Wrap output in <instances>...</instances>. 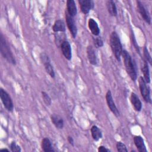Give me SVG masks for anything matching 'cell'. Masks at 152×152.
Listing matches in <instances>:
<instances>
[{
    "label": "cell",
    "instance_id": "obj_1",
    "mask_svg": "<svg viewBox=\"0 0 152 152\" xmlns=\"http://www.w3.org/2000/svg\"><path fill=\"white\" fill-rule=\"evenodd\" d=\"M121 55L123 57L124 63L128 75L132 81H135L137 79V72L136 65L134 62V61L129 53L126 50H122Z\"/></svg>",
    "mask_w": 152,
    "mask_h": 152
},
{
    "label": "cell",
    "instance_id": "obj_2",
    "mask_svg": "<svg viewBox=\"0 0 152 152\" xmlns=\"http://www.w3.org/2000/svg\"><path fill=\"white\" fill-rule=\"evenodd\" d=\"M110 45L112 52L118 61H121V56L122 52V46L117 33L112 31L110 36Z\"/></svg>",
    "mask_w": 152,
    "mask_h": 152
},
{
    "label": "cell",
    "instance_id": "obj_3",
    "mask_svg": "<svg viewBox=\"0 0 152 152\" xmlns=\"http://www.w3.org/2000/svg\"><path fill=\"white\" fill-rule=\"evenodd\" d=\"M0 49L1 53L4 58L12 65L16 64V61L12 51L2 33L0 34Z\"/></svg>",
    "mask_w": 152,
    "mask_h": 152
},
{
    "label": "cell",
    "instance_id": "obj_4",
    "mask_svg": "<svg viewBox=\"0 0 152 152\" xmlns=\"http://www.w3.org/2000/svg\"><path fill=\"white\" fill-rule=\"evenodd\" d=\"M139 88L141 94L143 97L144 100L149 103H151V97H150V89L147 86V83H145L144 78L142 77H140L139 78Z\"/></svg>",
    "mask_w": 152,
    "mask_h": 152
},
{
    "label": "cell",
    "instance_id": "obj_5",
    "mask_svg": "<svg viewBox=\"0 0 152 152\" xmlns=\"http://www.w3.org/2000/svg\"><path fill=\"white\" fill-rule=\"evenodd\" d=\"M0 97L5 108L8 112H12L14 106L12 99L9 94L2 88H0Z\"/></svg>",
    "mask_w": 152,
    "mask_h": 152
},
{
    "label": "cell",
    "instance_id": "obj_6",
    "mask_svg": "<svg viewBox=\"0 0 152 152\" xmlns=\"http://www.w3.org/2000/svg\"><path fill=\"white\" fill-rule=\"evenodd\" d=\"M65 19H66V23L68 28L72 36L73 37V38L75 39L77 34V28L74 17L71 16L67 12H66Z\"/></svg>",
    "mask_w": 152,
    "mask_h": 152
},
{
    "label": "cell",
    "instance_id": "obj_7",
    "mask_svg": "<svg viewBox=\"0 0 152 152\" xmlns=\"http://www.w3.org/2000/svg\"><path fill=\"white\" fill-rule=\"evenodd\" d=\"M106 100L107 104L109 108L110 109V110H111V112L116 117H119V112L113 102V99L112 93H111V91L110 90H109L106 94Z\"/></svg>",
    "mask_w": 152,
    "mask_h": 152
},
{
    "label": "cell",
    "instance_id": "obj_8",
    "mask_svg": "<svg viewBox=\"0 0 152 152\" xmlns=\"http://www.w3.org/2000/svg\"><path fill=\"white\" fill-rule=\"evenodd\" d=\"M78 3L81 12L84 14H88L91 10L94 8V3L92 0H79Z\"/></svg>",
    "mask_w": 152,
    "mask_h": 152
},
{
    "label": "cell",
    "instance_id": "obj_9",
    "mask_svg": "<svg viewBox=\"0 0 152 152\" xmlns=\"http://www.w3.org/2000/svg\"><path fill=\"white\" fill-rule=\"evenodd\" d=\"M137 8L138 10L142 17V19L148 24H151V18L150 16L149 13L147 11L146 8L144 6L143 4L140 1H137Z\"/></svg>",
    "mask_w": 152,
    "mask_h": 152
},
{
    "label": "cell",
    "instance_id": "obj_10",
    "mask_svg": "<svg viewBox=\"0 0 152 152\" xmlns=\"http://www.w3.org/2000/svg\"><path fill=\"white\" fill-rule=\"evenodd\" d=\"M61 49L65 58L70 61L72 58V50L70 43L67 40H63L61 43Z\"/></svg>",
    "mask_w": 152,
    "mask_h": 152
},
{
    "label": "cell",
    "instance_id": "obj_11",
    "mask_svg": "<svg viewBox=\"0 0 152 152\" xmlns=\"http://www.w3.org/2000/svg\"><path fill=\"white\" fill-rule=\"evenodd\" d=\"M87 58L90 64L93 65H96L97 64V56L96 54V52L93 46L89 45L87 48Z\"/></svg>",
    "mask_w": 152,
    "mask_h": 152
},
{
    "label": "cell",
    "instance_id": "obj_12",
    "mask_svg": "<svg viewBox=\"0 0 152 152\" xmlns=\"http://www.w3.org/2000/svg\"><path fill=\"white\" fill-rule=\"evenodd\" d=\"M134 144L139 152H147V150L145 147L144 139L140 135L135 136L134 138Z\"/></svg>",
    "mask_w": 152,
    "mask_h": 152
},
{
    "label": "cell",
    "instance_id": "obj_13",
    "mask_svg": "<svg viewBox=\"0 0 152 152\" xmlns=\"http://www.w3.org/2000/svg\"><path fill=\"white\" fill-rule=\"evenodd\" d=\"M130 100L134 109L137 112L141 111L142 109V103L138 96L135 93L132 92L131 93V97H130Z\"/></svg>",
    "mask_w": 152,
    "mask_h": 152
},
{
    "label": "cell",
    "instance_id": "obj_14",
    "mask_svg": "<svg viewBox=\"0 0 152 152\" xmlns=\"http://www.w3.org/2000/svg\"><path fill=\"white\" fill-rule=\"evenodd\" d=\"M88 26L91 33L94 36H97L100 33V28L97 22L92 18H90L88 21Z\"/></svg>",
    "mask_w": 152,
    "mask_h": 152
},
{
    "label": "cell",
    "instance_id": "obj_15",
    "mask_svg": "<svg viewBox=\"0 0 152 152\" xmlns=\"http://www.w3.org/2000/svg\"><path fill=\"white\" fill-rule=\"evenodd\" d=\"M50 119L52 124L58 129H62L64 126V122L63 119L56 114H53L50 116Z\"/></svg>",
    "mask_w": 152,
    "mask_h": 152
},
{
    "label": "cell",
    "instance_id": "obj_16",
    "mask_svg": "<svg viewBox=\"0 0 152 152\" xmlns=\"http://www.w3.org/2000/svg\"><path fill=\"white\" fill-rule=\"evenodd\" d=\"M41 147L42 149L45 152H54L55 150L52 147V145L50 140L47 138L45 137L42 139L41 142Z\"/></svg>",
    "mask_w": 152,
    "mask_h": 152
},
{
    "label": "cell",
    "instance_id": "obj_17",
    "mask_svg": "<svg viewBox=\"0 0 152 152\" xmlns=\"http://www.w3.org/2000/svg\"><path fill=\"white\" fill-rule=\"evenodd\" d=\"M67 12L72 17H75L77 14V9L75 2L74 0H68L66 1Z\"/></svg>",
    "mask_w": 152,
    "mask_h": 152
},
{
    "label": "cell",
    "instance_id": "obj_18",
    "mask_svg": "<svg viewBox=\"0 0 152 152\" xmlns=\"http://www.w3.org/2000/svg\"><path fill=\"white\" fill-rule=\"evenodd\" d=\"M141 71L143 73L144 79L146 83H150V72H149V68L148 65V62L144 59L143 64L141 66Z\"/></svg>",
    "mask_w": 152,
    "mask_h": 152
},
{
    "label": "cell",
    "instance_id": "obj_19",
    "mask_svg": "<svg viewBox=\"0 0 152 152\" xmlns=\"http://www.w3.org/2000/svg\"><path fill=\"white\" fill-rule=\"evenodd\" d=\"M106 7L109 14L111 16L115 17L117 15V9L115 3L112 0H109L106 1Z\"/></svg>",
    "mask_w": 152,
    "mask_h": 152
},
{
    "label": "cell",
    "instance_id": "obj_20",
    "mask_svg": "<svg viewBox=\"0 0 152 152\" xmlns=\"http://www.w3.org/2000/svg\"><path fill=\"white\" fill-rule=\"evenodd\" d=\"M52 30L54 32H64L65 31V25L62 20H57L54 23L52 27Z\"/></svg>",
    "mask_w": 152,
    "mask_h": 152
},
{
    "label": "cell",
    "instance_id": "obj_21",
    "mask_svg": "<svg viewBox=\"0 0 152 152\" xmlns=\"http://www.w3.org/2000/svg\"><path fill=\"white\" fill-rule=\"evenodd\" d=\"M91 134L93 139L97 141L102 138V132L101 130L96 125H93L91 128Z\"/></svg>",
    "mask_w": 152,
    "mask_h": 152
},
{
    "label": "cell",
    "instance_id": "obj_22",
    "mask_svg": "<svg viewBox=\"0 0 152 152\" xmlns=\"http://www.w3.org/2000/svg\"><path fill=\"white\" fill-rule=\"evenodd\" d=\"M44 66H45V69L46 71V72L53 78H55V71L53 69V68L52 66V65L50 64V61L45 62L43 64Z\"/></svg>",
    "mask_w": 152,
    "mask_h": 152
},
{
    "label": "cell",
    "instance_id": "obj_23",
    "mask_svg": "<svg viewBox=\"0 0 152 152\" xmlns=\"http://www.w3.org/2000/svg\"><path fill=\"white\" fill-rule=\"evenodd\" d=\"M93 40L94 45L96 48H99L103 46V42L100 37L98 36L96 37H93Z\"/></svg>",
    "mask_w": 152,
    "mask_h": 152
},
{
    "label": "cell",
    "instance_id": "obj_24",
    "mask_svg": "<svg viewBox=\"0 0 152 152\" xmlns=\"http://www.w3.org/2000/svg\"><path fill=\"white\" fill-rule=\"evenodd\" d=\"M42 96L43 100L45 103V104L46 106H50L52 103V100L49 94L45 91H42Z\"/></svg>",
    "mask_w": 152,
    "mask_h": 152
},
{
    "label": "cell",
    "instance_id": "obj_25",
    "mask_svg": "<svg viewBox=\"0 0 152 152\" xmlns=\"http://www.w3.org/2000/svg\"><path fill=\"white\" fill-rule=\"evenodd\" d=\"M116 147L118 151H120V152H127L128 151L126 145L122 142H120V141L116 143Z\"/></svg>",
    "mask_w": 152,
    "mask_h": 152
},
{
    "label": "cell",
    "instance_id": "obj_26",
    "mask_svg": "<svg viewBox=\"0 0 152 152\" xmlns=\"http://www.w3.org/2000/svg\"><path fill=\"white\" fill-rule=\"evenodd\" d=\"M143 52H144V56L145 59V60L151 65V57L146 46H144Z\"/></svg>",
    "mask_w": 152,
    "mask_h": 152
},
{
    "label": "cell",
    "instance_id": "obj_27",
    "mask_svg": "<svg viewBox=\"0 0 152 152\" xmlns=\"http://www.w3.org/2000/svg\"><path fill=\"white\" fill-rule=\"evenodd\" d=\"M10 148L11 151L12 152H20L21 151L20 147L18 145H17L15 141L11 142L10 144Z\"/></svg>",
    "mask_w": 152,
    "mask_h": 152
},
{
    "label": "cell",
    "instance_id": "obj_28",
    "mask_svg": "<svg viewBox=\"0 0 152 152\" xmlns=\"http://www.w3.org/2000/svg\"><path fill=\"white\" fill-rule=\"evenodd\" d=\"M98 151L99 152H110V150L107 148L103 145H100L98 148Z\"/></svg>",
    "mask_w": 152,
    "mask_h": 152
},
{
    "label": "cell",
    "instance_id": "obj_29",
    "mask_svg": "<svg viewBox=\"0 0 152 152\" xmlns=\"http://www.w3.org/2000/svg\"><path fill=\"white\" fill-rule=\"evenodd\" d=\"M67 140H68V142L72 145H74V139L73 138L71 137V136H68V138H67Z\"/></svg>",
    "mask_w": 152,
    "mask_h": 152
},
{
    "label": "cell",
    "instance_id": "obj_30",
    "mask_svg": "<svg viewBox=\"0 0 152 152\" xmlns=\"http://www.w3.org/2000/svg\"><path fill=\"white\" fill-rule=\"evenodd\" d=\"M0 151H10V150L8 149H7V148H1L0 150Z\"/></svg>",
    "mask_w": 152,
    "mask_h": 152
}]
</instances>
